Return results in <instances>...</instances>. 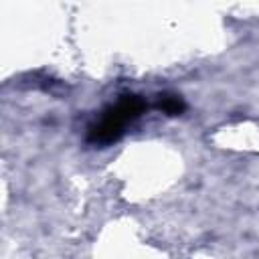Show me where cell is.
Listing matches in <instances>:
<instances>
[{"label":"cell","instance_id":"1","mask_svg":"<svg viewBox=\"0 0 259 259\" xmlns=\"http://www.w3.org/2000/svg\"><path fill=\"white\" fill-rule=\"evenodd\" d=\"M146 103L138 95H123L115 105L107 107L103 115L89 127L87 140L95 146H107L123 134V127L142 115Z\"/></svg>","mask_w":259,"mask_h":259},{"label":"cell","instance_id":"2","mask_svg":"<svg viewBox=\"0 0 259 259\" xmlns=\"http://www.w3.org/2000/svg\"><path fill=\"white\" fill-rule=\"evenodd\" d=\"M158 107L168 115H178L184 111V101L178 95H160Z\"/></svg>","mask_w":259,"mask_h":259}]
</instances>
